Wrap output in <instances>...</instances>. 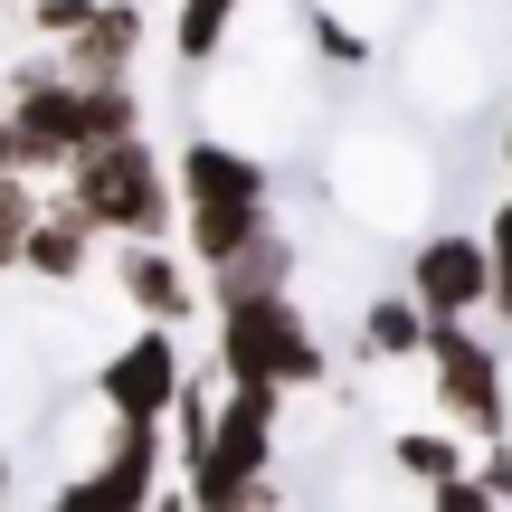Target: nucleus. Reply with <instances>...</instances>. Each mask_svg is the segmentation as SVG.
Instances as JSON below:
<instances>
[{
    "mask_svg": "<svg viewBox=\"0 0 512 512\" xmlns=\"http://www.w3.org/2000/svg\"><path fill=\"white\" fill-rule=\"evenodd\" d=\"M219 380H275V389H313L332 380V351L313 342L304 304L285 285L219 294Z\"/></svg>",
    "mask_w": 512,
    "mask_h": 512,
    "instance_id": "nucleus-1",
    "label": "nucleus"
},
{
    "mask_svg": "<svg viewBox=\"0 0 512 512\" xmlns=\"http://www.w3.org/2000/svg\"><path fill=\"white\" fill-rule=\"evenodd\" d=\"M67 200L95 219V238H171V171L143 133H114V143L67 152Z\"/></svg>",
    "mask_w": 512,
    "mask_h": 512,
    "instance_id": "nucleus-2",
    "label": "nucleus"
},
{
    "mask_svg": "<svg viewBox=\"0 0 512 512\" xmlns=\"http://www.w3.org/2000/svg\"><path fill=\"white\" fill-rule=\"evenodd\" d=\"M275 418H285V389L275 380H228L219 418H209V446L190 456V503L228 512V503H266V456H275Z\"/></svg>",
    "mask_w": 512,
    "mask_h": 512,
    "instance_id": "nucleus-3",
    "label": "nucleus"
},
{
    "mask_svg": "<svg viewBox=\"0 0 512 512\" xmlns=\"http://www.w3.org/2000/svg\"><path fill=\"white\" fill-rule=\"evenodd\" d=\"M427 370H437V408L456 427H475V437H512V408H503V351L475 332V313L465 323H427Z\"/></svg>",
    "mask_w": 512,
    "mask_h": 512,
    "instance_id": "nucleus-4",
    "label": "nucleus"
},
{
    "mask_svg": "<svg viewBox=\"0 0 512 512\" xmlns=\"http://www.w3.org/2000/svg\"><path fill=\"white\" fill-rule=\"evenodd\" d=\"M408 294L427 304V323H465V313L494 304V256H484V228H427L408 247Z\"/></svg>",
    "mask_w": 512,
    "mask_h": 512,
    "instance_id": "nucleus-5",
    "label": "nucleus"
},
{
    "mask_svg": "<svg viewBox=\"0 0 512 512\" xmlns=\"http://www.w3.org/2000/svg\"><path fill=\"white\" fill-rule=\"evenodd\" d=\"M152 494H162V418H114L105 465H86L57 503L67 512H143Z\"/></svg>",
    "mask_w": 512,
    "mask_h": 512,
    "instance_id": "nucleus-6",
    "label": "nucleus"
},
{
    "mask_svg": "<svg viewBox=\"0 0 512 512\" xmlns=\"http://www.w3.org/2000/svg\"><path fill=\"white\" fill-rule=\"evenodd\" d=\"M181 342H171V323H143L124 351H105V370H95V399L114 408V418H171V399H181Z\"/></svg>",
    "mask_w": 512,
    "mask_h": 512,
    "instance_id": "nucleus-7",
    "label": "nucleus"
},
{
    "mask_svg": "<svg viewBox=\"0 0 512 512\" xmlns=\"http://www.w3.org/2000/svg\"><path fill=\"white\" fill-rule=\"evenodd\" d=\"M10 124H29L38 143L67 162V152L86 143V76H67V67H19L10 76Z\"/></svg>",
    "mask_w": 512,
    "mask_h": 512,
    "instance_id": "nucleus-8",
    "label": "nucleus"
},
{
    "mask_svg": "<svg viewBox=\"0 0 512 512\" xmlns=\"http://www.w3.org/2000/svg\"><path fill=\"white\" fill-rule=\"evenodd\" d=\"M133 57H143V0H95L86 19L67 29V76H133Z\"/></svg>",
    "mask_w": 512,
    "mask_h": 512,
    "instance_id": "nucleus-9",
    "label": "nucleus"
},
{
    "mask_svg": "<svg viewBox=\"0 0 512 512\" xmlns=\"http://www.w3.org/2000/svg\"><path fill=\"white\" fill-rule=\"evenodd\" d=\"M114 285H124V304L143 313V323H190V275L181 256H171L162 238H124V256H114Z\"/></svg>",
    "mask_w": 512,
    "mask_h": 512,
    "instance_id": "nucleus-10",
    "label": "nucleus"
},
{
    "mask_svg": "<svg viewBox=\"0 0 512 512\" xmlns=\"http://www.w3.org/2000/svg\"><path fill=\"white\" fill-rule=\"evenodd\" d=\"M266 162L238 143H219V133H200V143H181V209H200V200H266Z\"/></svg>",
    "mask_w": 512,
    "mask_h": 512,
    "instance_id": "nucleus-11",
    "label": "nucleus"
},
{
    "mask_svg": "<svg viewBox=\"0 0 512 512\" xmlns=\"http://www.w3.org/2000/svg\"><path fill=\"white\" fill-rule=\"evenodd\" d=\"M86 256H95V219H86L76 200L38 209L29 238H19V266H29L38 285H76V275H86Z\"/></svg>",
    "mask_w": 512,
    "mask_h": 512,
    "instance_id": "nucleus-12",
    "label": "nucleus"
},
{
    "mask_svg": "<svg viewBox=\"0 0 512 512\" xmlns=\"http://www.w3.org/2000/svg\"><path fill=\"white\" fill-rule=\"evenodd\" d=\"M427 351V304L418 294H370L361 304V361H418Z\"/></svg>",
    "mask_w": 512,
    "mask_h": 512,
    "instance_id": "nucleus-13",
    "label": "nucleus"
},
{
    "mask_svg": "<svg viewBox=\"0 0 512 512\" xmlns=\"http://www.w3.org/2000/svg\"><path fill=\"white\" fill-rule=\"evenodd\" d=\"M209 285H219V294H256V285H294V238H285V228H256V238L238 247V256H219V266H209Z\"/></svg>",
    "mask_w": 512,
    "mask_h": 512,
    "instance_id": "nucleus-14",
    "label": "nucleus"
},
{
    "mask_svg": "<svg viewBox=\"0 0 512 512\" xmlns=\"http://www.w3.org/2000/svg\"><path fill=\"white\" fill-rule=\"evenodd\" d=\"M256 228H266V200H200L181 238H190V256H200V266H219V256H238Z\"/></svg>",
    "mask_w": 512,
    "mask_h": 512,
    "instance_id": "nucleus-15",
    "label": "nucleus"
},
{
    "mask_svg": "<svg viewBox=\"0 0 512 512\" xmlns=\"http://www.w3.org/2000/svg\"><path fill=\"white\" fill-rule=\"evenodd\" d=\"M228 29H238V0H181V19H171L181 67H209V57L228 48Z\"/></svg>",
    "mask_w": 512,
    "mask_h": 512,
    "instance_id": "nucleus-16",
    "label": "nucleus"
},
{
    "mask_svg": "<svg viewBox=\"0 0 512 512\" xmlns=\"http://www.w3.org/2000/svg\"><path fill=\"white\" fill-rule=\"evenodd\" d=\"M389 456H399V475H408V484H446V475H465V446H456V437H437V427H408Z\"/></svg>",
    "mask_w": 512,
    "mask_h": 512,
    "instance_id": "nucleus-17",
    "label": "nucleus"
},
{
    "mask_svg": "<svg viewBox=\"0 0 512 512\" xmlns=\"http://www.w3.org/2000/svg\"><path fill=\"white\" fill-rule=\"evenodd\" d=\"M304 38H313V48L332 57V67H370V38L351 29L342 10H323V0H313V10H304Z\"/></svg>",
    "mask_w": 512,
    "mask_h": 512,
    "instance_id": "nucleus-18",
    "label": "nucleus"
},
{
    "mask_svg": "<svg viewBox=\"0 0 512 512\" xmlns=\"http://www.w3.org/2000/svg\"><path fill=\"white\" fill-rule=\"evenodd\" d=\"M29 219H38L29 171H0V266H19V238H29Z\"/></svg>",
    "mask_w": 512,
    "mask_h": 512,
    "instance_id": "nucleus-19",
    "label": "nucleus"
},
{
    "mask_svg": "<svg viewBox=\"0 0 512 512\" xmlns=\"http://www.w3.org/2000/svg\"><path fill=\"white\" fill-rule=\"evenodd\" d=\"M209 418H219V399H209L200 380H181V399H171V427H181V465L209 446Z\"/></svg>",
    "mask_w": 512,
    "mask_h": 512,
    "instance_id": "nucleus-20",
    "label": "nucleus"
},
{
    "mask_svg": "<svg viewBox=\"0 0 512 512\" xmlns=\"http://www.w3.org/2000/svg\"><path fill=\"white\" fill-rule=\"evenodd\" d=\"M484 256H494V304H484V313H503V323H512V200L484 219Z\"/></svg>",
    "mask_w": 512,
    "mask_h": 512,
    "instance_id": "nucleus-21",
    "label": "nucleus"
},
{
    "mask_svg": "<svg viewBox=\"0 0 512 512\" xmlns=\"http://www.w3.org/2000/svg\"><path fill=\"white\" fill-rule=\"evenodd\" d=\"M427 494H437V512H494L484 475H446V484H427Z\"/></svg>",
    "mask_w": 512,
    "mask_h": 512,
    "instance_id": "nucleus-22",
    "label": "nucleus"
},
{
    "mask_svg": "<svg viewBox=\"0 0 512 512\" xmlns=\"http://www.w3.org/2000/svg\"><path fill=\"white\" fill-rule=\"evenodd\" d=\"M86 10H95V0H29V29H38V38H67Z\"/></svg>",
    "mask_w": 512,
    "mask_h": 512,
    "instance_id": "nucleus-23",
    "label": "nucleus"
},
{
    "mask_svg": "<svg viewBox=\"0 0 512 512\" xmlns=\"http://www.w3.org/2000/svg\"><path fill=\"white\" fill-rule=\"evenodd\" d=\"M475 475H484V494H494V503H512V437H484V465H475Z\"/></svg>",
    "mask_w": 512,
    "mask_h": 512,
    "instance_id": "nucleus-24",
    "label": "nucleus"
},
{
    "mask_svg": "<svg viewBox=\"0 0 512 512\" xmlns=\"http://www.w3.org/2000/svg\"><path fill=\"white\" fill-rule=\"evenodd\" d=\"M0 503H10V456H0Z\"/></svg>",
    "mask_w": 512,
    "mask_h": 512,
    "instance_id": "nucleus-25",
    "label": "nucleus"
},
{
    "mask_svg": "<svg viewBox=\"0 0 512 512\" xmlns=\"http://www.w3.org/2000/svg\"><path fill=\"white\" fill-rule=\"evenodd\" d=\"M503 162H512V124H503Z\"/></svg>",
    "mask_w": 512,
    "mask_h": 512,
    "instance_id": "nucleus-26",
    "label": "nucleus"
}]
</instances>
